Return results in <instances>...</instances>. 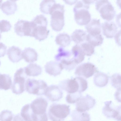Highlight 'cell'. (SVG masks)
Here are the masks:
<instances>
[{
  "mask_svg": "<svg viewBox=\"0 0 121 121\" xmlns=\"http://www.w3.org/2000/svg\"><path fill=\"white\" fill-rule=\"evenodd\" d=\"M72 52L74 55L73 58L77 64L78 65L84 60L85 55L80 45L76 44L73 46Z\"/></svg>",
  "mask_w": 121,
  "mask_h": 121,
  "instance_id": "obj_23",
  "label": "cell"
},
{
  "mask_svg": "<svg viewBox=\"0 0 121 121\" xmlns=\"http://www.w3.org/2000/svg\"><path fill=\"white\" fill-rule=\"evenodd\" d=\"M95 104V99L87 94L82 96L77 102L76 110L80 112H85L93 108Z\"/></svg>",
  "mask_w": 121,
  "mask_h": 121,
  "instance_id": "obj_11",
  "label": "cell"
},
{
  "mask_svg": "<svg viewBox=\"0 0 121 121\" xmlns=\"http://www.w3.org/2000/svg\"><path fill=\"white\" fill-rule=\"evenodd\" d=\"M1 33L0 32V40L1 37Z\"/></svg>",
  "mask_w": 121,
  "mask_h": 121,
  "instance_id": "obj_43",
  "label": "cell"
},
{
  "mask_svg": "<svg viewBox=\"0 0 121 121\" xmlns=\"http://www.w3.org/2000/svg\"><path fill=\"white\" fill-rule=\"evenodd\" d=\"M12 85L11 78L9 75L0 73V89L8 90L10 89Z\"/></svg>",
  "mask_w": 121,
  "mask_h": 121,
  "instance_id": "obj_26",
  "label": "cell"
},
{
  "mask_svg": "<svg viewBox=\"0 0 121 121\" xmlns=\"http://www.w3.org/2000/svg\"><path fill=\"white\" fill-rule=\"evenodd\" d=\"M2 0H0V7L1 4L2 2Z\"/></svg>",
  "mask_w": 121,
  "mask_h": 121,
  "instance_id": "obj_42",
  "label": "cell"
},
{
  "mask_svg": "<svg viewBox=\"0 0 121 121\" xmlns=\"http://www.w3.org/2000/svg\"><path fill=\"white\" fill-rule=\"evenodd\" d=\"M30 105L33 113L32 118L35 116L46 114L48 103L44 98L41 97L37 98L32 102Z\"/></svg>",
  "mask_w": 121,
  "mask_h": 121,
  "instance_id": "obj_9",
  "label": "cell"
},
{
  "mask_svg": "<svg viewBox=\"0 0 121 121\" xmlns=\"http://www.w3.org/2000/svg\"><path fill=\"white\" fill-rule=\"evenodd\" d=\"M33 114L30 104H27L22 108L20 114L25 121H33Z\"/></svg>",
  "mask_w": 121,
  "mask_h": 121,
  "instance_id": "obj_29",
  "label": "cell"
},
{
  "mask_svg": "<svg viewBox=\"0 0 121 121\" xmlns=\"http://www.w3.org/2000/svg\"><path fill=\"white\" fill-rule=\"evenodd\" d=\"M34 26L32 21L19 20L15 24V32L21 36H32Z\"/></svg>",
  "mask_w": 121,
  "mask_h": 121,
  "instance_id": "obj_7",
  "label": "cell"
},
{
  "mask_svg": "<svg viewBox=\"0 0 121 121\" xmlns=\"http://www.w3.org/2000/svg\"><path fill=\"white\" fill-rule=\"evenodd\" d=\"M89 5L85 0L78 1L75 5L73 8L74 19L78 25H86L91 21V15L88 10Z\"/></svg>",
  "mask_w": 121,
  "mask_h": 121,
  "instance_id": "obj_1",
  "label": "cell"
},
{
  "mask_svg": "<svg viewBox=\"0 0 121 121\" xmlns=\"http://www.w3.org/2000/svg\"><path fill=\"white\" fill-rule=\"evenodd\" d=\"M101 27L103 35L107 38H112L117 31V27L112 21H107L102 23Z\"/></svg>",
  "mask_w": 121,
  "mask_h": 121,
  "instance_id": "obj_15",
  "label": "cell"
},
{
  "mask_svg": "<svg viewBox=\"0 0 121 121\" xmlns=\"http://www.w3.org/2000/svg\"><path fill=\"white\" fill-rule=\"evenodd\" d=\"M55 41L57 44L61 47H64L70 44L71 39L68 34L63 33L59 34L56 36Z\"/></svg>",
  "mask_w": 121,
  "mask_h": 121,
  "instance_id": "obj_25",
  "label": "cell"
},
{
  "mask_svg": "<svg viewBox=\"0 0 121 121\" xmlns=\"http://www.w3.org/2000/svg\"><path fill=\"white\" fill-rule=\"evenodd\" d=\"M121 75L118 73H115L111 76V82L112 86L117 89H121Z\"/></svg>",
  "mask_w": 121,
  "mask_h": 121,
  "instance_id": "obj_35",
  "label": "cell"
},
{
  "mask_svg": "<svg viewBox=\"0 0 121 121\" xmlns=\"http://www.w3.org/2000/svg\"></svg>",
  "mask_w": 121,
  "mask_h": 121,
  "instance_id": "obj_45",
  "label": "cell"
},
{
  "mask_svg": "<svg viewBox=\"0 0 121 121\" xmlns=\"http://www.w3.org/2000/svg\"><path fill=\"white\" fill-rule=\"evenodd\" d=\"M48 87L46 83L42 80L28 78L25 84V89L27 92L37 95H44Z\"/></svg>",
  "mask_w": 121,
  "mask_h": 121,
  "instance_id": "obj_4",
  "label": "cell"
},
{
  "mask_svg": "<svg viewBox=\"0 0 121 121\" xmlns=\"http://www.w3.org/2000/svg\"><path fill=\"white\" fill-rule=\"evenodd\" d=\"M96 9L100 13L101 17L107 21L112 20L115 15L114 8L108 0L96 1Z\"/></svg>",
  "mask_w": 121,
  "mask_h": 121,
  "instance_id": "obj_5",
  "label": "cell"
},
{
  "mask_svg": "<svg viewBox=\"0 0 121 121\" xmlns=\"http://www.w3.org/2000/svg\"><path fill=\"white\" fill-rule=\"evenodd\" d=\"M7 46L3 43L0 42V57L4 56L6 54Z\"/></svg>",
  "mask_w": 121,
  "mask_h": 121,
  "instance_id": "obj_39",
  "label": "cell"
},
{
  "mask_svg": "<svg viewBox=\"0 0 121 121\" xmlns=\"http://www.w3.org/2000/svg\"><path fill=\"white\" fill-rule=\"evenodd\" d=\"M44 95L52 101H58L62 98L63 92L58 86L51 85L48 86Z\"/></svg>",
  "mask_w": 121,
  "mask_h": 121,
  "instance_id": "obj_13",
  "label": "cell"
},
{
  "mask_svg": "<svg viewBox=\"0 0 121 121\" xmlns=\"http://www.w3.org/2000/svg\"><path fill=\"white\" fill-rule=\"evenodd\" d=\"M79 86V91L80 92L85 91L88 87V83L87 81L84 78L81 77H76Z\"/></svg>",
  "mask_w": 121,
  "mask_h": 121,
  "instance_id": "obj_38",
  "label": "cell"
},
{
  "mask_svg": "<svg viewBox=\"0 0 121 121\" xmlns=\"http://www.w3.org/2000/svg\"><path fill=\"white\" fill-rule=\"evenodd\" d=\"M56 3L55 0H43L40 4V10L43 13L49 14L51 9Z\"/></svg>",
  "mask_w": 121,
  "mask_h": 121,
  "instance_id": "obj_30",
  "label": "cell"
},
{
  "mask_svg": "<svg viewBox=\"0 0 121 121\" xmlns=\"http://www.w3.org/2000/svg\"><path fill=\"white\" fill-rule=\"evenodd\" d=\"M80 46L85 55L90 56L94 52L95 47L87 42L83 43Z\"/></svg>",
  "mask_w": 121,
  "mask_h": 121,
  "instance_id": "obj_33",
  "label": "cell"
},
{
  "mask_svg": "<svg viewBox=\"0 0 121 121\" xmlns=\"http://www.w3.org/2000/svg\"><path fill=\"white\" fill-rule=\"evenodd\" d=\"M16 0H7L2 4L1 9L3 12L6 15L14 14L17 9Z\"/></svg>",
  "mask_w": 121,
  "mask_h": 121,
  "instance_id": "obj_19",
  "label": "cell"
},
{
  "mask_svg": "<svg viewBox=\"0 0 121 121\" xmlns=\"http://www.w3.org/2000/svg\"><path fill=\"white\" fill-rule=\"evenodd\" d=\"M12 27L10 22L7 20H0V32H7L9 31Z\"/></svg>",
  "mask_w": 121,
  "mask_h": 121,
  "instance_id": "obj_37",
  "label": "cell"
},
{
  "mask_svg": "<svg viewBox=\"0 0 121 121\" xmlns=\"http://www.w3.org/2000/svg\"><path fill=\"white\" fill-rule=\"evenodd\" d=\"M0 64H1V62H0Z\"/></svg>",
  "mask_w": 121,
  "mask_h": 121,
  "instance_id": "obj_44",
  "label": "cell"
},
{
  "mask_svg": "<svg viewBox=\"0 0 121 121\" xmlns=\"http://www.w3.org/2000/svg\"><path fill=\"white\" fill-rule=\"evenodd\" d=\"M32 23L34 28L32 37L39 41L43 40L46 39L50 31L47 29V26L43 25H35Z\"/></svg>",
  "mask_w": 121,
  "mask_h": 121,
  "instance_id": "obj_14",
  "label": "cell"
},
{
  "mask_svg": "<svg viewBox=\"0 0 121 121\" xmlns=\"http://www.w3.org/2000/svg\"><path fill=\"white\" fill-rule=\"evenodd\" d=\"M109 80L108 77L103 73L98 72L95 75L94 81L95 85L99 87L105 86L108 84Z\"/></svg>",
  "mask_w": 121,
  "mask_h": 121,
  "instance_id": "obj_22",
  "label": "cell"
},
{
  "mask_svg": "<svg viewBox=\"0 0 121 121\" xmlns=\"http://www.w3.org/2000/svg\"><path fill=\"white\" fill-rule=\"evenodd\" d=\"M87 35L83 30L79 29L75 30L72 34V40L77 44L82 43L86 40Z\"/></svg>",
  "mask_w": 121,
  "mask_h": 121,
  "instance_id": "obj_24",
  "label": "cell"
},
{
  "mask_svg": "<svg viewBox=\"0 0 121 121\" xmlns=\"http://www.w3.org/2000/svg\"><path fill=\"white\" fill-rule=\"evenodd\" d=\"M13 121H25L21 116V114L18 113L14 117Z\"/></svg>",
  "mask_w": 121,
  "mask_h": 121,
  "instance_id": "obj_41",
  "label": "cell"
},
{
  "mask_svg": "<svg viewBox=\"0 0 121 121\" xmlns=\"http://www.w3.org/2000/svg\"><path fill=\"white\" fill-rule=\"evenodd\" d=\"M87 32L89 34L95 35L100 34L101 25L99 19H93L85 26Z\"/></svg>",
  "mask_w": 121,
  "mask_h": 121,
  "instance_id": "obj_18",
  "label": "cell"
},
{
  "mask_svg": "<svg viewBox=\"0 0 121 121\" xmlns=\"http://www.w3.org/2000/svg\"><path fill=\"white\" fill-rule=\"evenodd\" d=\"M22 51L18 47L13 46L8 49L7 54L9 59L13 63H17L22 59Z\"/></svg>",
  "mask_w": 121,
  "mask_h": 121,
  "instance_id": "obj_17",
  "label": "cell"
},
{
  "mask_svg": "<svg viewBox=\"0 0 121 121\" xmlns=\"http://www.w3.org/2000/svg\"><path fill=\"white\" fill-rule=\"evenodd\" d=\"M64 12V6L59 3H56L51 9V26L53 30L59 31L63 28L65 25Z\"/></svg>",
  "mask_w": 121,
  "mask_h": 121,
  "instance_id": "obj_2",
  "label": "cell"
},
{
  "mask_svg": "<svg viewBox=\"0 0 121 121\" xmlns=\"http://www.w3.org/2000/svg\"><path fill=\"white\" fill-rule=\"evenodd\" d=\"M70 112L69 105L55 103L50 106L48 115L52 121H63Z\"/></svg>",
  "mask_w": 121,
  "mask_h": 121,
  "instance_id": "obj_3",
  "label": "cell"
},
{
  "mask_svg": "<svg viewBox=\"0 0 121 121\" xmlns=\"http://www.w3.org/2000/svg\"><path fill=\"white\" fill-rule=\"evenodd\" d=\"M13 115L11 111L8 110H3L0 113V121H12Z\"/></svg>",
  "mask_w": 121,
  "mask_h": 121,
  "instance_id": "obj_36",
  "label": "cell"
},
{
  "mask_svg": "<svg viewBox=\"0 0 121 121\" xmlns=\"http://www.w3.org/2000/svg\"><path fill=\"white\" fill-rule=\"evenodd\" d=\"M60 63L63 69L68 71L74 69L77 65L73 58L70 60L62 59L60 61Z\"/></svg>",
  "mask_w": 121,
  "mask_h": 121,
  "instance_id": "obj_31",
  "label": "cell"
},
{
  "mask_svg": "<svg viewBox=\"0 0 121 121\" xmlns=\"http://www.w3.org/2000/svg\"><path fill=\"white\" fill-rule=\"evenodd\" d=\"M22 59L29 63L33 62L37 60L38 54L34 49L30 47L25 48L22 52Z\"/></svg>",
  "mask_w": 121,
  "mask_h": 121,
  "instance_id": "obj_20",
  "label": "cell"
},
{
  "mask_svg": "<svg viewBox=\"0 0 121 121\" xmlns=\"http://www.w3.org/2000/svg\"><path fill=\"white\" fill-rule=\"evenodd\" d=\"M82 96L81 93L79 92L69 94L66 97V102L70 104H74L77 102Z\"/></svg>",
  "mask_w": 121,
  "mask_h": 121,
  "instance_id": "obj_34",
  "label": "cell"
},
{
  "mask_svg": "<svg viewBox=\"0 0 121 121\" xmlns=\"http://www.w3.org/2000/svg\"><path fill=\"white\" fill-rule=\"evenodd\" d=\"M59 86L60 88L68 94L80 92L79 84L76 77L61 81L59 83Z\"/></svg>",
  "mask_w": 121,
  "mask_h": 121,
  "instance_id": "obj_12",
  "label": "cell"
},
{
  "mask_svg": "<svg viewBox=\"0 0 121 121\" xmlns=\"http://www.w3.org/2000/svg\"><path fill=\"white\" fill-rule=\"evenodd\" d=\"M24 68L27 76H37L41 74L42 72L41 67L35 63H31Z\"/></svg>",
  "mask_w": 121,
  "mask_h": 121,
  "instance_id": "obj_21",
  "label": "cell"
},
{
  "mask_svg": "<svg viewBox=\"0 0 121 121\" xmlns=\"http://www.w3.org/2000/svg\"><path fill=\"white\" fill-rule=\"evenodd\" d=\"M105 106L102 109L104 114L108 118H113L116 120L121 121V106H114L111 101L104 103Z\"/></svg>",
  "mask_w": 121,
  "mask_h": 121,
  "instance_id": "obj_8",
  "label": "cell"
},
{
  "mask_svg": "<svg viewBox=\"0 0 121 121\" xmlns=\"http://www.w3.org/2000/svg\"><path fill=\"white\" fill-rule=\"evenodd\" d=\"M99 71L93 64L90 63L82 64L76 68L75 74L76 75L88 78Z\"/></svg>",
  "mask_w": 121,
  "mask_h": 121,
  "instance_id": "obj_10",
  "label": "cell"
},
{
  "mask_svg": "<svg viewBox=\"0 0 121 121\" xmlns=\"http://www.w3.org/2000/svg\"><path fill=\"white\" fill-rule=\"evenodd\" d=\"M58 53L55 56V60L58 61H60L62 59H65L70 56L71 52L69 51L65 50L63 47H60L58 50Z\"/></svg>",
  "mask_w": 121,
  "mask_h": 121,
  "instance_id": "obj_32",
  "label": "cell"
},
{
  "mask_svg": "<svg viewBox=\"0 0 121 121\" xmlns=\"http://www.w3.org/2000/svg\"><path fill=\"white\" fill-rule=\"evenodd\" d=\"M27 76L24 68H20L17 70L14 74L13 82L12 86L13 93L19 95L24 91L26 79Z\"/></svg>",
  "mask_w": 121,
  "mask_h": 121,
  "instance_id": "obj_6",
  "label": "cell"
},
{
  "mask_svg": "<svg viewBox=\"0 0 121 121\" xmlns=\"http://www.w3.org/2000/svg\"><path fill=\"white\" fill-rule=\"evenodd\" d=\"M44 68L46 73L55 77L60 74L63 69L60 63L53 61L47 62Z\"/></svg>",
  "mask_w": 121,
  "mask_h": 121,
  "instance_id": "obj_16",
  "label": "cell"
},
{
  "mask_svg": "<svg viewBox=\"0 0 121 121\" xmlns=\"http://www.w3.org/2000/svg\"><path fill=\"white\" fill-rule=\"evenodd\" d=\"M115 39L118 45H121L120 41L121 38V30L119 31L115 35Z\"/></svg>",
  "mask_w": 121,
  "mask_h": 121,
  "instance_id": "obj_40",
  "label": "cell"
},
{
  "mask_svg": "<svg viewBox=\"0 0 121 121\" xmlns=\"http://www.w3.org/2000/svg\"><path fill=\"white\" fill-rule=\"evenodd\" d=\"M103 40L104 38L101 34L92 35L88 34L86 39L87 42L94 47L101 45Z\"/></svg>",
  "mask_w": 121,
  "mask_h": 121,
  "instance_id": "obj_27",
  "label": "cell"
},
{
  "mask_svg": "<svg viewBox=\"0 0 121 121\" xmlns=\"http://www.w3.org/2000/svg\"><path fill=\"white\" fill-rule=\"evenodd\" d=\"M74 121H90V115L86 112H81L73 110L71 115Z\"/></svg>",
  "mask_w": 121,
  "mask_h": 121,
  "instance_id": "obj_28",
  "label": "cell"
}]
</instances>
